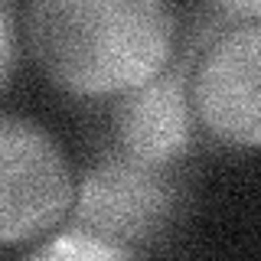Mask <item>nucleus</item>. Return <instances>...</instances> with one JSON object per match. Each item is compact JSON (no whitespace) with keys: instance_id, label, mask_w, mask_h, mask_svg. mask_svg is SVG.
Segmentation results:
<instances>
[{"instance_id":"f257e3e1","label":"nucleus","mask_w":261,"mask_h":261,"mask_svg":"<svg viewBox=\"0 0 261 261\" xmlns=\"http://www.w3.org/2000/svg\"><path fill=\"white\" fill-rule=\"evenodd\" d=\"M30 49L75 95H124L160 75L176 49V10L163 0H36Z\"/></svg>"},{"instance_id":"f03ea898","label":"nucleus","mask_w":261,"mask_h":261,"mask_svg":"<svg viewBox=\"0 0 261 261\" xmlns=\"http://www.w3.org/2000/svg\"><path fill=\"white\" fill-rule=\"evenodd\" d=\"M75 199L62 147L43 124L0 114V245L49 232Z\"/></svg>"},{"instance_id":"0eeeda50","label":"nucleus","mask_w":261,"mask_h":261,"mask_svg":"<svg viewBox=\"0 0 261 261\" xmlns=\"http://www.w3.org/2000/svg\"><path fill=\"white\" fill-rule=\"evenodd\" d=\"M16 62V23H13V10L7 4H0V92L7 88Z\"/></svg>"},{"instance_id":"7ed1b4c3","label":"nucleus","mask_w":261,"mask_h":261,"mask_svg":"<svg viewBox=\"0 0 261 261\" xmlns=\"http://www.w3.org/2000/svg\"><path fill=\"white\" fill-rule=\"evenodd\" d=\"M176 209L179 190L167 167L114 153L82 176L79 196L72 199V228L134 248L157 242Z\"/></svg>"},{"instance_id":"20e7f679","label":"nucleus","mask_w":261,"mask_h":261,"mask_svg":"<svg viewBox=\"0 0 261 261\" xmlns=\"http://www.w3.org/2000/svg\"><path fill=\"white\" fill-rule=\"evenodd\" d=\"M228 27V16H222L216 7H209L196 23V36L183 59H170V65L153 75L150 82L130 88L114 105V137H118L121 153L167 167L176 157H183L186 147L193 144V69L199 53Z\"/></svg>"},{"instance_id":"423d86ee","label":"nucleus","mask_w":261,"mask_h":261,"mask_svg":"<svg viewBox=\"0 0 261 261\" xmlns=\"http://www.w3.org/2000/svg\"><path fill=\"white\" fill-rule=\"evenodd\" d=\"M23 261H137V258L124 245L105 242L98 235L79 232V228H65L49 242H43L36 251H30Z\"/></svg>"},{"instance_id":"39448f33","label":"nucleus","mask_w":261,"mask_h":261,"mask_svg":"<svg viewBox=\"0 0 261 261\" xmlns=\"http://www.w3.org/2000/svg\"><path fill=\"white\" fill-rule=\"evenodd\" d=\"M190 98L212 137L261 147V20H228L196 59Z\"/></svg>"}]
</instances>
